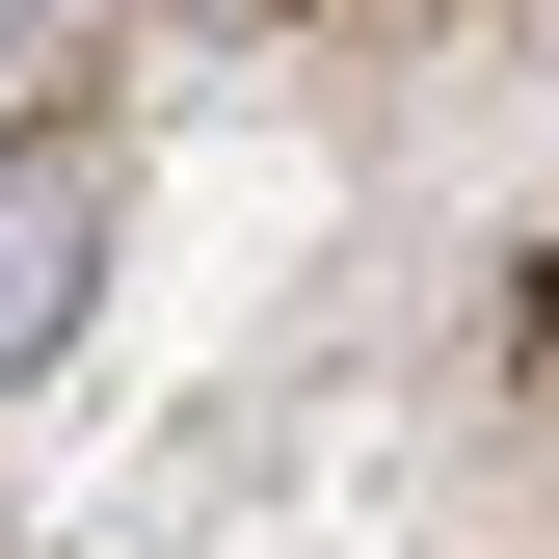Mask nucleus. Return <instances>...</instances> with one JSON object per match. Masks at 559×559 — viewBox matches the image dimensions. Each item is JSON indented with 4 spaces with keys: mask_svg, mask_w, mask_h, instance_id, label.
I'll return each mask as SVG.
<instances>
[{
    "mask_svg": "<svg viewBox=\"0 0 559 559\" xmlns=\"http://www.w3.org/2000/svg\"><path fill=\"white\" fill-rule=\"evenodd\" d=\"M53 320H81V160L27 133L0 160V346H53Z\"/></svg>",
    "mask_w": 559,
    "mask_h": 559,
    "instance_id": "1",
    "label": "nucleus"
}]
</instances>
